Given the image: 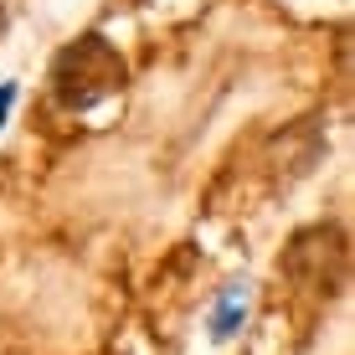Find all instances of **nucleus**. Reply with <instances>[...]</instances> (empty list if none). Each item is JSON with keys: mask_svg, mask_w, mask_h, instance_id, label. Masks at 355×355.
<instances>
[{"mask_svg": "<svg viewBox=\"0 0 355 355\" xmlns=\"http://www.w3.org/2000/svg\"><path fill=\"white\" fill-rule=\"evenodd\" d=\"M52 83H57V98L67 108H93L98 98L119 93L124 88V57L103 42V36H83L72 42L52 67Z\"/></svg>", "mask_w": 355, "mask_h": 355, "instance_id": "obj_1", "label": "nucleus"}, {"mask_svg": "<svg viewBox=\"0 0 355 355\" xmlns=\"http://www.w3.org/2000/svg\"><path fill=\"white\" fill-rule=\"evenodd\" d=\"M242 314H248V299H242V288H227L222 309H216V320H211V335H216V340H227L232 329H237Z\"/></svg>", "mask_w": 355, "mask_h": 355, "instance_id": "obj_2", "label": "nucleus"}, {"mask_svg": "<svg viewBox=\"0 0 355 355\" xmlns=\"http://www.w3.org/2000/svg\"><path fill=\"white\" fill-rule=\"evenodd\" d=\"M10 103H16V83H0V124H6Z\"/></svg>", "mask_w": 355, "mask_h": 355, "instance_id": "obj_3", "label": "nucleus"}]
</instances>
